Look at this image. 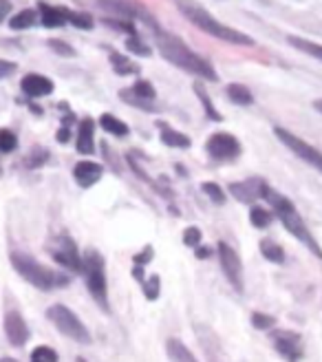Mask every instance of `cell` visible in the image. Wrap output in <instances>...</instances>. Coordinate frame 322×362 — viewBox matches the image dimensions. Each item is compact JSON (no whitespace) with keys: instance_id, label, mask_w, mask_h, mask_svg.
<instances>
[{"instance_id":"obj_21","label":"cell","mask_w":322,"mask_h":362,"mask_svg":"<svg viewBox=\"0 0 322 362\" xmlns=\"http://www.w3.org/2000/svg\"><path fill=\"white\" fill-rule=\"evenodd\" d=\"M157 128H159V139H161V144L166 146H170V148H190L192 146V139L184 133H179L177 128H172L168 122H163V120H157Z\"/></svg>"},{"instance_id":"obj_10","label":"cell","mask_w":322,"mask_h":362,"mask_svg":"<svg viewBox=\"0 0 322 362\" xmlns=\"http://www.w3.org/2000/svg\"><path fill=\"white\" fill-rule=\"evenodd\" d=\"M216 256H218V263H221L225 278L230 281V285L236 290V294L245 292V278H243V263H241L239 252L221 241L216 245Z\"/></svg>"},{"instance_id":"obj_20","label":"cell","mask_w":322,"mask_h":362,"mask_svg":"<svg viewBox=\"0 0 322 362\" xmlns=\"http://www.w3.org/2000/svg\"><path fill=\"white\" fill-rule=\"evenodd\" d=\"M75 148L82 155H93L95 152V122L91 118H84L77 126V139Z\"/></svg>"},{"instance_id":"obj_44","label":"cell","mask_w":322,"mask_h":362,"mask_svg":"<svg viewBox=\"0 0 322 362\" xmlns=\"http://www.w3.org/2000/svg\"><path fill=\"white\" fill-rule=\"evenodd\" d=\"M16 69H18V64H16V62L0 58V80H5V77H9L11 73H16Z\"/></svg>"},{"instance_id":"obj_26","label":"cell","mask_w":322,"mask_h":362,"mask_svg":"<svg viewBox=\"0 0 322 362\" xmlns=\"http://www.w3.org/2000/svg\"><path fill=\"white\" fill-rule=\"evenodd\" d=\"M99 126L104 128L106 133L115 135V137H126L128 133H131V128H128V124L122 122L120 118H115V115H111V113L102 115V118H99Z\"/></svg>"},{"instance_id":"obj_31","label":"cell","mask_w":322,"mask_h":362,"mask_svg":"<svg viewBox=\"0 0 322 362\" xmlns=\"http://www.w3.org/2000/svg\"><path fill=\"white\" fill-rule=\"evenodd\" d=\"M102 24H104V27H108V29H113V31H120V33H124V36H139L137 33V27H135V22H131V20H122V18H102Z\"/></svg>"},{"instance_id":"obj_4","label":"cell","mask_w":322,"mask_h":362,"mask_svg":"<svg viewBox=\"0 0 322 362\" xmlns=\"http://www.w3.org/2000/svg\"><path fill=\"white\" fill-rule=\"evenodd\" d=\"M82 274L84 283L88 288L91 299L102 307V312H111V303H108V283H106V263L104 256L97 250L88 248L82 256Z\"/></svg>"},{"instance_id":"obj_24","label":"cell","mask_w":322,"mask_h":362,"mask_svg":"<svg viewBox=\"0 0 322 362\" xmlns=\"http://www.w3.org/2000/svg\"><path fill=\"white\" fill-rule=\"evenodd\" d=\"M166 354H168L170 362H199L195 358V354L190 352V349L177 338H168L166 340Z\"/></svg>"},{"instance_id":"obj_50","label":"cell","mask_w":322,"mask_h":362,"mask_svg":"<svg viewBox=\"0 0 322 362\" xmlns=\"http://www.w3.org/2000/svg\"><path fill=\"white\" fill-rule=\"evenodd\" d=\"M0 175H3V171H0Z\"/></svg>"},{"instance_id":"obj_43","label":"cell","mask_w":322,"mask_h":362,"mask_svg":"<svg viewBox=\"0 0 322 362\" xmlns=\"http://www.w3.org/2000/svg\"><path fill=\"white\" fill-rule=\"evenodd\" d=\"M102 152H104V157H106V162L115 168V173H122V164H120V159H118V155L115 152H111V148H108V144L104 141V144H102Z\"/></svg>"},{"instance_id":"obj_28","label":"cell","mask_w":322,"mask_h":362,"mask_svg":"<svg viewBox=\"0 0 322 362\" xmlns=\"http://www.w3.org/2000/svg\"><path fill=\"white\" fill-rule=\"evenodd\" d=\"M287 42L293 49H298V51H303V54H307V56H312V58L322 62V45H318L314 40H307V38H298V36H289Z\"/></svg>"},{"instance_id":"obj_37","label":"cell","mask_w":322,"mask_h":362,"mask_svg":"<svg viewBox=\"0 0 322 362\" xmlns=\"http://www.w3.org/2000/svg\"><path fill=\"white\" fill-rule=\"evenodd\" d=\"M18 148V137L9 128H0V152H14Z\"/></svg>"},{"instance_id":"obj_47","label":"cell","mask_w":322,"mask_h":362,"mask_svg":"<svg viewBox=\"0 0 322 362\" xmlns=\"http://www.w3.org/2000/svg\"><path fill=\"white\" fill-rule=\"evenodd\" d=\"M195 254H197V258H210L212 256V250L210 248H201V245H199Z\"/></svg>"},{"instance_id":"obj_16","label":"cell","mask_w":322,"mask_h":362,"mask_svg":"<svg viewBox=\"0 0 322 362\" xmlns=\"http://www.w3.org/2000/svg\"><path fill=\"white\" fill-rule=\"evenodd\" d=\"M20 88H22V93L27 95V97H47L54 93V80H49L47 75H40V73H27L20 80Z\"/></svg>"},{"instance_id":"obj_34","label":"cell","mask_w":322,"mask_h":362,"mask_svg":"<svg viewBox=\"0 0 322 362\" xmlns=\"http://www.w3.org/2000/svg\"><path fill=\"white\" fill-rule=\"evenodd\" d=\"M250 221L254 228H267L272 223V212L261 208V205H252L250 208Z\"/></svg>"},{"instance_id":"obj_1","label":"cell","mask_w":322,"mask_h":362,"mask_svg":"<svg viewBox=\"0 0 322 362\" xmlns=\"http://www.w3.org/2000/svg\"><path fill=\"white\" fill-rule=\"evenodd\" d=\"M154 45H157L161 58L175 64L177 69L199 77L201 82H218V73L214 71L212 64L203 56H199L197 51H192L182 38L175 36L172 31H166L159 27L154 31Z\"/></svg>"},{"instance_id":"obj_46","label":"cell","mask_w":322,"mask_h":362,"mask_svg":"<svg viewBox=\"0 0 322 362\" xmlns=\"http://www.w3.org/2000/svg\"><path fill=\"white\" fill-rule=\"evenodd\" d=\"M69 137H71V131H69V124H64L60 131H58V135H56V139L60 141V144H67L69 141Z\"/></svg>"},{"instance_id":"obj_3","label":"cell","mask_w":322,"mask_h":362,"mask_svg":"<svg viewBox=\"0 0 322 362\" xmlns=\"http://www.w3.org/2000/svg\"><path fill=\"white\" fill-rule=\"evenodd\" d=\"M263 199H265L269 205H272L274 214L280 219L282 226H285V230L289 232V235H293L296 239H298L316 258H322V248L318 245V241L314 239L312 232H309V228H307V223H305V219L300 217V212H298V208L293 205V201L287 199V197H282L280 192H276L272 186L265 188Z\"/></svg>"},{"instance_id":"obj_12","label":"cell","mask_w":322,"mask_h":362,"mask_svg":"<svg viewBox=\"0 0 322 362\" xmlns=\"http://www.w3.org/2000/svg\"><path fill=\"white\" fill-rule=\"evenodd\" d=\"M205 150L214 162H232L241 155L243 146L232 133H214L205 141Z\"/></svg>"},{"instance_id":"obj_40","label":"cell","mask_w":322,"mask_h":362,"mask_svg":"<svg viewBox=\"0 0 322 362\" xmlns=\"http://www.w3.org/2000/svg\"><path fill=\"white\" fill-rule=\"evenodd\" d=\"M47 159H49V150H47V148H40V146H35V148L29 152V157L24 159V164H27V168H40Z\"/></svg>"},{"instance_id":"obj_19","label":"cell","mask_w":322,"mask_h":362,"mask_svg":"<svg viewBox=\"0 0 322 362\" xmlns=\"http://www.w3.org/2000/svg\"><path fill=\"white\" fill-rule=\"evenodd\" d=\"M64 9L67 7H54V5H49V3H38V20L42 22V27L47 29H60L67 24V16H64Z\"/></svg>"},{"instance_id":"obj_5","label":"cell","mask_w":322,"mask_h":362,"mask_svg":"<svg viewBox=\"0 0 322 362\" xmlns=\"http://www.w3.org/2000/svg\"><path fill=\"white\" fill-rule=\"evenodd\" d=\"M9 258H11V265H14L18 274L27 283H31L33 288L42 290V292H49L58 285H67L69 283V278L56 274L54 269H49L47 265H42L40 261H35L33 256L24 254V252H11Z\"/></svg>"},{"instance_id":"obj_38","label":"cell","mask_w":322,"mask_h":362,"mask_svg":"<svg viewBox=\"0 0 322 362\" xmlns=\"http://www.w3.org/2000/svg\"><path fill=\"white\" fill-rule=\"evenodd\" d=\"M161 292V278L159 274H152L148 281H144V296L148 301H157Z\"/></svg>"},{"instance_id":"obj_49","label":"cell","mask_w":322,"mask_h":362,"mask_svg":"<svg viewBox=\"0 0 322 362\" xmlns=\"http://www.w3.org/2000/svg\"><path fill=\"white\" fill-rule=\"evenodd\" d=\"M0 362H18V360H16V358H3Z\"/></svg>"},{"instance_id":"obj_22","label":"cell","mask_w":322,"mask_h":362,"mask_svg":"<svg viewBox=\"0 0 322 362\" xmlns=\"http://www.w3.org/2000/svg\"><path fill=\"white\" fill-rule=\"evenodd\" d=\"M108 62L118 75H139V71H141L137 62H133L128 56L120 54V51H115V49L108 51Z\"/></svg>"},{"instance_id":"obj_32","label":"cell","mask_w":322,"mask_h":362,"mask_svg":"<svg viewBox=\"0 0 322 362\" xmlns=\"http://www.w3.org/2000/svg\"><path fill=\"white\" fill-rule=\"evenodd\" d=\"M150 261H152V248H150V245H146V248L141 250L139 254L133 256V263H135V267H133V276H135L139 283H144V265L150 263Z\"/></svg>"},{"instance_id":"obj_13","label":"cell","mask_w":322,"mask_h":362,"mask_svg":"<svg viewBox=\"0 0 322 362\" xmlns=\"http://www.w3.org/2000/svg\"><path fill=\"white\" fill-rule=\"evenodd\" d=\"M49 252L54 256V261L60 263L62 267H67L71 272H82V254L71 237H58L49 245Z\"/></svg>"},{"instance_id":"obj_29","label":"cell","mask_w":322,"mask_h":362,"mask_svg":"<svg viewBox=\"0 0 322 362\" xmlns=\"http://www.w3.org/2000/svg\"><path fill=\"white\" fill-rule=\"evenodd\" d=\"M259 248H261V254L267 258L269 263H276V265H282V263H285V250H282L276 241H272V239H263Z\"/></svg>"},{"instance_id":"obj_42","label":"cell","mask_w":322,"mask_h":362,"mask_svg":"<svg viewBox=\"0 0 322 362\" xmlns=\"http://www.w3.org/2000/svg\"><path fill=\"white\" fill-rule=\"evenodd\" d=\"M201 239H203V235H201V230H199V228L190 226V228L184 230V243L190 245V248H199V245H201Z\"/></svg>"},{"instance_id":"obj_2","label":"cell","mask_w":322,"mask_h":362,"mask_svg":"<svg viewBox=\"0 0 322 362\" xmlns=\"http://www.w3.org/2000/svg\"><path fill=\"white\" fill-rule=\"evenodd\" d=\"M175 5L179 9V14H182L190 24H195L197 29H201L203 33L218 38V40H223L227 45H236V47H254L256 45L252 36L243 33L239 29H232L223 22H218L208 9L199 3H195V0H175Z\"/></svg>"},{"instance_id":"obj_14","label":"cell","mask_w":322,"mask_h":362,"mask_svg":"<svg viewBox=\"0 0 322 362\" xmlns=\"http://www.w3.org/2000/svg\"><path fill=\"white\" fill-rule=\"evenodd\" d=\"M269 184L263 177H250L245 181H236V184L230 186V192L234 195L241 203L254 205V201L263 199V192Z\"/></svg>"},{"instance_id":"obj_17","label":"cell","mask_w":322,"mask_h":362,"mask_svg":"<svg viewBox=\"0 0 322 362\" xmlns=\"http://www.w3.org/2000/svg\"><path fill=\"white\" fill-rule=\"evenodd\" d=\"M5 333L9 343L14 347H22L24 343L29 340V327L24 318L16 312V309H11V312L5 314Z\"/></svg>"},{"instance_id":"obj_33","label":"cell","mask_w":322,"mask_h":362,"mask_svg":"<svg viewBox=\"0 0 322 362\" xmlns=\"http://www.w3.org/2000/svg\"><path fill=\"white\" fill-rule=\"evenodd\" d=\"M126 51H131L133 56H139V58H148L152 51L150 47L141 40V36H131V38H126Z\"/></svg>"},{"instance_id":"obj_7","label":"cell","mask_w":322,"mask_h":362,"mask_svg":"<svg viewBox=\"0 0 322 362\" xmlns=\"http://www.w3.org/2000/svg\"><path fill=\"white\" fill-rule=\"evenodd\" d=\"M47 318L54 322L56 329L60 333L67 336V338L80 343V345H91L93 338H91V333H88L86 325L71 312L67 305H54V307H49L47 309Z\"/></svg>"},{"instance_id":"obj_48","label":"cell","mask_w":322,"mask_h":362,"mask_svg":"<svg viewBox=\"0 0 322 362\" xmlns=\"http://www.w3.org/2000/svg\"><path fill=\"white\" fill-rule=\"evenodd\" d=\"M314 109L322 115V100H316V102H314Z\"/></svg>"},{"instance_id":"obj_39","label":"cell","mask_w":322,"mask_h":362,"mask_svg":"<svg viewBox=\"0 0 322 362\" xmlns=\"http://www.w3.org/2000/svg\"><path fill=\"white\" fill-rule=\"evenodd\" d=\"M31 362H58V354L51 347H35L31 352Z\"/></svg>"},{"instance_id":"obj_25","label":"cell","mask_w":322,"mask_h":362,"mask_svg":"<svg viewBox=\"0 0 322 362\" xmlns=\"http://www.w3.org/2000/svg\"><path fill=\"white\" fill-rule=\"evenodd\" d=\"M225 95L227 100L232 102V104H239V107H250L254 104V95H252V90L245 86V84H227L225 88Z\"/></svg>"},{"instance_id":"obj_9","label":"cell","mask_w":322,"mask_h":362,"mask_svg":"<svg viewBox=\"0 0 322 362\" xmlns=\"http://www.w3.org/2000/svg\"><path fill=\"white\" fill-rule=\"evenodd\" d=\"M269 338H272V345L282 360L300 362L305 358V343H303V336L298 331L274 327L272 333H269Z\"/></svg>"},{"instance_id":"obj_35","label":"cell","mask_w":322,"mask_h":362,"mask_svg":"<svg viewBox=\"0 0 322 362\" xmlns=\"http://www.w3.org/2000/svg\"><path fill=\"white\" fill-rule=\"evenodd\" d=\"M47 47L54 51V54H58V56H62V58H75L77 54H75V49L69 45V42H64V40H60V38H49L47 40Z\"/></svg>"},{"instance_id":"obj_30","label":"cell","mask_w":322,"mask_h":362,"mask_svg":"<svg viewBox=\"0 0 322 362\" xmlns=\"http://www.w3.org/2000/svg\"><path fill=\"white\" fill-rule=\"evenodd\" d=\"M64 16H67V22L73 24V27H77V29L88 31V29L95 27L93 16L86 14V11H75V9H69V7H67V9H64Z\"/></svg>"},{"instance_id":"obj_41","label":"cell","mask_w":322,"mask_h":362,"mask_svg":"<svg viewBox=\"0 0 322 362\" xmlns=\"http://www.w3.org/2000/svg\"><path fill=\"white\" fill-rule=\"evenodd\" d=\"M250 320H252V325L256 329H274L276 327V318L274 316H267L263 312H254Z\"/></svg>"},{"instance_id":"obj_23","label":"cell","mask_w":322,"mask_h":362,"mask_svg":"<svg viewBox=\"0 0 322 362\" xmlns=\"http://www.w3.org/2000/svg\"><path fill=\"white\" fill-rule=\"evenodd\" d=\"M192 90H195V95L199 97V102H201V107H203L205 115H208V120H212V122H221V120H223V115L218 113L216 107L212 104V97H210V93H208V88L203 86V82L197 80L195 84H192Z\"/></svg>"},{"instance_id":"obj_45","label":"cell","mask_w":322,"mask_h":362,"mask_svg":"<svg viewBox=\"0 0 322 362\" xmlns=\"http://www.w3.org/2000/svg\"><path fill=\"white\" fill-rule=\"evenodd\" d=\"M11 0H0V24H3L7 20V16L11 14Z\"/></svg>"},{"instance_id":"obj_18","label":"cell","mask_w":322,"mask_h":362,"mask_svg":"<svg viewBox=\"0 0 322 362\" xmlns=\"http://www.w3.org/2000/svg\"><path fill=\"white\" fill-rule=\"evenodd\" d=\"M104 175V166H99L95 162H77L73 166V179L80 188H91Z\"/></svg>"},{"instance_id":"obj_8","label":"cell","mask_w":322,"mask_h":362,"mask_svg":"<svg viewBox=\"0 0 322 362\" xmlns=\"http://www.w3.org/2000/svg\"><path fill=\"white\" fill-rule=\"evenodd\" d=\"M274 135L278 137L280 144H285L296 155V157L303 159L305 164H309L312 168H316L318 173H322V152L316 146H312L309 141L300 139L296 133L287 131V128H282V126H276L274 128Z\"/></svg>"},{"instance_id":"obj_6","label":"cell","mask_w":322,"mask_h":362,"mask_svg":"<svg viewBox=\"0 0 322 362\" xmlns=\"http://www.w3.org/2000/svg\"><path fill=\"white\" fill-rule=\"evenodd\" d=\"M97 9H102L108 18H122V20H131V22H144L146 27L152 31L159 29L157 18L152 16V11L144 7L139 0H95Z\"/></svg>"},{"instance_id":"obj_15","label":"cell","mask_w":322,"mask_h":362,"mask_svg":"<svg viewBox=\"0 0 322 362\" xmlns=\"http://www.w3.org/2000/svg\"><path fill=\"white\" fill-rule=\"evenodd\" d=\"M195 331H197V338H199L203 352H205V358H208L210 362H232V358L227 356V352L221 347V340H218L208 327H205V325H197Z\"/></svg>"},{"instance_id":"obj_36","label":"cell","mask_w":322,"mask_h":362,"mask_svg":"<svg viewBox=\"0 0 322 362\" xmlns=\"http://www.w3.org/2000/svg\"><path fill=\"white\" fill-rule=\"evenodd\" d=\"M201 190L205 192V195H208L210 197V201L212 203H216V205H223L225 203V192L221 190V188H218L216 184H212V181H205V184H201Z\"/></svg>"},{"instance_id":"obj_27","label":"cell","mask_w":322,"mask_h":362,"mask_svg":"<svg viewBox=\"0 0 322 362\" xmlns=\"http://www.w3.org/2000/svg\"><path fill=\"white\" fill-rule=\"evenodd\" d=\"M35 22H38V11L35 9H22L16 16L9 18V27L14 31H24V29H31Z\"/></svg>"},{"instance_id":"obj_11","label":"cell","mask_w":322,"mask_h":362,"mask_svg":"<svg viewBox=\"0 0 322 362\" xmlns=\"http://www.w3.org/2000/svg\"><path fill=\"white\" fill-rule=\"evenodd\" d=\"M120 100L135 109L148 111V113L159 111V107L154 104V102H157V90H154L152 82H148V80H137L131 88H122Z\"/></svg>"}]
</instances>
